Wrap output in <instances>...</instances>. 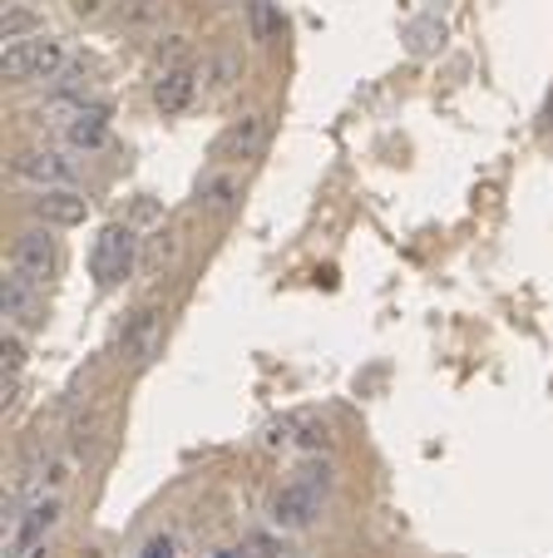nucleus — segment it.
<instances>
[{"label": "nucleus", "instance_id": "1a4fd4ad", "mask_svg": "<svg viewBox=\"0 0 553 558\" xmlns=\"http://www.w3.org/2000/svg\"><path fill=\"white\" fill-rule=\"evenodd\" d=\"M198 89H202V70L198 65H173V70H163L159 85H153V104H159L163 114H183Z\"/></svg>", "mask_w": 553, "mask_h": 558}, {"label": "nucleus", "instance_id": "dca6fc26", "mask_svg": "<svg viewBox=\"0 0 553 558\" xmlns=\"http://www.w3.org/2000/svg\"><path fill=\"white\" fill-rule=\"evenodd\" d=\"M287 30V21L267 5V0H253V40H262V45H272L276 35Z\"/></svg>", "mask_w": 553, "mask_h": 558}, {"label": "nucleus", "instance_id": "393cba45", "mask_svg": "<svg viewBox=\"0 0 553 558\" xmlns=\"http://www.w3.org/2000/svg\"><path fill=\"white\" fill-rule=\"evenodd\" d=\"M282 558H287V554H282Z\"/></svg>", "mask_w": 553, "mask_h": 558}, {"label": "nucleus", "instance_id": "412c9836", "mask_svg": "<svg viewBox=\"0 0 553 558\" xmlns=\"http://www.w3.org/2000/svg\"><path fill=\"white\" fill-rule=\"evenodd\" d=\"M5 371H11V376H21V371H25V342H21V336H5Z\"/></svg>", "mask_w": 553, "mask_h": 558}, {"label": "nucleus", "instance_id": "f8f14e48", "mask_svg": "<svg viewBox=\"0 0 553 558\" xmlns=\"http://www.w3.org/2000/svg\"><path fill=\"white\" fill-rule=\"evenodd\" d=\"M159 317L163 312L153 307V301L149 307H138V312L124 322V332H119V351L134 356V361H149V351L159 346Z\"/></svg>", "mask_w": 553, "mask_h": 558}, {"label": "nucleus", "instance_id": "a211bd4d", "mask_svg": "<svg viewBox=\"0 0 553 558\" xmlns=\"http://www.w3.org/2000/svg\"><path fill=\"white\" fill-rule=\"evenodd\" d=\"M70 470H75V464H70V455H50V460L40 464V474H35V484H40V489H50V494H60L64 484H70Z\"/></svg>", "mask_w": 553, "mask_h": 558}, {"label": "nucleus", "instance_id": "f03ea898", "mask_svg": "<svg viewBox=\"0 0 553 558\" xmlns=\"http://www.w3.org/2000/svg\"><path fill=\"white\" fill-rule=\"evenodd\" d=\"M134 258H138V237H134V227L109 223L105 233L95 237V252H89V272H95L99 287H114V282H124V277H128Z\"/></svg>", "mask_w": 553, "mask_h": 558}, {"label": "nucleus", "instance_id": "6ab92c4d", "mask_svg": "<svg viewBox=\"0 0 553 558\" xmlns=\"http://www.w3.org/2000/svg\"><path fill=\"white\" fill-rule=\"evenodd\" d=\"M183 54H188V35H169V40L159 45V60H163V70H173V65H188Z\"/></svg>", "mask_w": 553, "mask_h": 558}, {"label": "nucleus", "instance_id": "9d476101", "mask_svg": "<svg viewBox=\"0 0 553 558\" xmlns=\"http://www.w3.org/2000/svg\"><path fill=\"white\" fill-rule=\"evenodd\" d=\"M60 129H64V139H70V149L95 153V149H105V139H109V109L105 104H79Z\"/></svg>", "mask_w": 553, "mask_h": 558}, {"label": "nucleus", "instance_id": "2eb2a0df", "mask_svg": "<svg viewBox=\"0 0 553 558\" xmlns=\"http://www.w3.org/2000/svg\"><path fill=\"white\" fill-rule=\"evenodd\" d=\"M237 194H243V188H237L233 173H213V178L202 183V203L218 208V213H228V208L237 203Z\"/></svg>", "mask_w": 553, "mask_h": 558}, {"label": "nucleus", "instance_id": "b1692460", "mask_svg": "<svg viewBox=\"0 0 553 558\" xmlns=\"http://www.w3.org/2000/svg\"><path fill=\"white\" fill-rule=\"evenodd\" d=\"M223 558H237V554H223Z\"/></svg>", "mask_w": 553, "mask_h": 558}, {"label": "nucleus", "instance_id": "5701e85b", "mask_svg": "<svg viewBox=\"0 0 553 558\" xmlns=\"http://www.w3.org/2000/svg\"><path fill=\"white\" fill-rule=\"evenodd\" d=\"M70 11L75 15H99L105 11V0H70Z\"/></svg>", "mask_w": 553, "mask_h": 558}, {"label": "nucleus", "instance_id": "f3484780", "mask_svg": "<svg viewBox=\"0 0 553 558\" xmlns=\"http://www.w3.org/2000/svg\"><path fill=\"white\" fill-rule=\"evenodd\" d=\"M60 85H54V99H70V104H85V95H89V70L85 65H75V70H60Z\"/></svg>", "mask_w": 553, "mask_h": 558}, {"label": "nucleus", "instance_id": "423d86ee", "mask_svg": "<svg viewBox=\"0 0 553 558\" xmlns=\"http://www.w3.org/2000/svg\"><path fill=\"white\" fill-rule=\"evenodd\" d=\"M35 218H40L45 227H79L89 218V198L79 194V188H40Z\"/></svg>", "mask_w": 553, "mask_h": 558}, {"label": "nucleus", "instance_id": "39448f33", "mask_svg": "<svg viewBox=\"0 0 553 558\" xmlns=\"http://www.w3.org/2000/svg\"><path fill=\"white\" fill-rule=\"evenodd\" d=\"M15 173L25 183H40V188H75V159H64L54 149H25L15 159Z\"/></svg>", "mask_w": 553, "mask_h": 558}, {"label": "nucleus", "instance_id": "7ed1b4c3", "mask_svg": "<svg viewBox=\"0 0 553 558\" xmlns=\"http://www.w3.org/2000/svg\"><path fill=\"white\" fill-rule=\"evenodd\" d=\"M11 268L25 272L30 282H50L60 272V243L50 237V227H30V233L15 237V252H11Z\"/></svg>", "mask_w": 553, "mask_h": 558}, {"label": "nucleus", "instance_id": "aec40b11", "mask_svg": "<svg viewBox=\"0 0 553 558\" xmlns=\"http://www.w3.org/2000/svg\"><path fill=\"white\" fill-rule=\"evenodd\" d=\"M159 11H163V0H134L124 11V21L128 25H149V21H159Z\"/></svg>", "mask_w": 553, "mask_h": 558}, {"label": "nucleus", "instance_id": "20e7f679", "mask_svg": "<svg viewBox=\"0 0 553 558\" xmlns=\"http://www.w3.org/2000/svg\"><path fill=\"white\" fill-rule=\"evenodd\" d=\"M321 509V494L307 480H292L272 494V524L276 529H307Z\"/></svg>", "mask_w": 553, "mask_h": 558}, {"label": "nucleus", "instance_id": "ddd939ff", "mask_svg": "<svg viewBox=\"0 0 553 558\" xmlns=\"http://www.w3.org/2000/svg\"><path fill=\"white\" fill-rule=\"evenodd\" d=\"M237 75H243L237 54H213V60L202 65V95H208V99H223L228 89L237 85Z\"/></svg>", "mask_w": 553, "mask_h": 558}, {"label": "nucleus", "instance_id": "4468645a", "mask_svg": "<svg viewBox=\"0 0 553 558\" xmlns=\"http://www.w3.org/2000/svg\"><path fill=\"white\" fill-rule=\"evenodd\" d=\"M0 35H5V45L35 40V35H40V15H35L30 5H11V11H5V21H0Z\"/></svg>", "mask_w": 553, "mask_h": 558}, {"label": "nucleus", "instance_id": "9b49d317", "mask_svg": "<svg viewBox=\"0 0 553 558\" xmlns=\"http://www.w3.org/2000/svg\"><path fill=\"white\" fill-rule=\"evenodd\" d=\"M267 139H272V124H267V114H243L233 129L223 134L218 153H223V159H257V153L267 149Z\"/></svg>", "mask_w": 553, "mask_h": 558}, {"label": "nucleus", "instance_id": "6e6552de", "mask_svg": "<svg viewBox=\"0 0 553 558\" xmlns=\"http://www.w3.org/2000/svg\"><path fill=\"white\" fill-rule=\"evenodd\" d=\"M0 307L15 326H40V282H30L25 272L11 268V277L0 282Z\"/></svg>", "mask_w": 553, "mask_h": 558}, {"label": "nucleus", "instance_id": "f257e3e1", "mask_svg": "<svg viewBox=\"0 0 553 558\" xmlns=\"http://www.w3.org/2000/svg\"><path fill=\"white\" fill-rule=\"evenodd\" d=\"M64 70V45L50 40V35H35V40H15L0 54V75L11 85H25V79H54Z\"/></svg>", "mask_w": 553, "mask_h": 558}, {"label": "nucleus", "instance_id": "4be33fe9", "mask_svg": "<svg viewBox=\"0 0 553 558\" xmlns=\"http://www.w3.org/2000/svg\"><path fill=\"white\" fill-rule=\"evenodd\" d=\"M138 558H173V538H149V544L138 548Z\"/></svg>", "mask_w": 553, "mask_h": 558}, {"label": "nucleus", "instance_id": "0eeeda50", "mask_svg": "<svg viewBox=\"0 0 553 558\" xmlns=\"http://www.w3.org/2000/svg\"><path fill=\"white\" fill-rule=\"evenodd\" d=\"M54 519H60V494H50V499H35V505L21 514V524H15L11 558L35 554V548L45 544V534H50V529H54Z\"/></svg>", "mask_w": 553, "mask_h": 558}]
</instances>
